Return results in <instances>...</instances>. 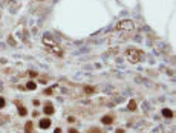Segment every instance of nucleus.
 I'll use <instances>...</instances> for the list:
<instances>
[{
    "instance_id": "obj_1",
    "label": "nucleus",
    "mask_w": 176,
    "mask_h": 133,
    "mask_svg": "<svg viewBox=\"0 0 176 133\" xmlns=\"http://www.w3.org/2000/svg\"><path fill=\"white\" fill-rule=\"evenodd\" d=\"M43 44L46 46V49H48L49 52L55 54L57 57H63V49L58 46L57 40L52 37L51 34H45V35H43Z\"/></svg>"
},
{
    "instance_id": "obj_2",
    "label": "nucleus",
    "mask_w": 176,
    "mask_h": 133,
    "mask_svg": "<svg viewBox=\"0 0 176 133\" xmlns=\"http://www.w3.org/2000/svg\"><path fill=\"white\" fill-rule=\"evenodd\" d=\"M143 57H144V52L139 51V49H136V48H129V49L126 51V58L130 61L132 64L139 63V61L143 60Z\"/></svg>"
},
{
    "instance_id": "obj_3",
    "label": "nucleus",
    "mask_w": 176,
    "mask_h": 133,
    "mask_svg": "<svg viewBox=\"0 0 176 133\" xmlns=\"http://www.w3.org/2000/svg\"><path fill=\"white\" fill-rule=\"evenodd\" d=\"M135 29V23L132 20H121L117 25V31L118 32H126V34H132Z\"/></svg>"
},
{
    "instance_id": "obj_4",
    "label": "nucleus",
    "mask_w": 176,
    "mask_h": 133,
    "mask_svg": "<svg viewBox=\"0 0 176 133\" xmlns=\"http://www.w3.org/2000/svg\"><path fill=\"white\" fill-rule=\"evenodd\" d=\"M38 126H40V129H48V127L51 126V119H49V118L41 119V121L38 122Z\"/></svg>"
},
{
    "instance_id": "obj_5",
    "label": "nucleus",
    "mask_w": 176,
    "mask_h": 133,
    "mask_svg": "<svg viewBox=\"0 0 176 133\" xmlns=\"http://www.w3.org/2000/svg\"><path fill=\"white\" fill-rule=\"evenodd\" d=\"M54 113V106H52V103H46L45 106V115H52Z\"/></svg>"
},
{
    "instance_id": "obj_6",
    "label": "nucleus",
    "mask_w": 176,
    "mask_h": 133,
    "mask_svg": "<svg viewBox=\"0 0 176 133\" xmlns=\"http://www.w3.org/2000/svg\"><path fill=\"white\" fill-rule=\"evenodd\" d=\"M15 106H17V107H19V113L22 115V116H25V115H26V109H25L23 106L20 104V101H15Z\"/></svg>"
},
{
    "instance_id": "obj_7",
    "label": "nucleus",
    "mask_w": 176,
    "mask_h": 133,
    "mask_svg": "<svg viewBox=\"0 0 176 133\" xmlns=\"http://www.w3.org/2000/svg\"><path fill=\"white\" fill-rule=\"evenodd\" d=\"M162 115L165 118H173V112L169 110V109H162Z\"/></svg>"
},
{
    "instance_id": "obj_8",
    "label": "nucleus",
    "mask_w": 176,
    "mask_h": 133,
    "mask_svg": "<svg viewBox=\"0 0 176 133\" xmlns=\"http://www.w3.org/2000/svg\"><path fill=\"white\" fill-rule=\"evenodd\" d=\"M26 89H29V90H35V89H37V84H35L34 81H28V83H26Z\"/></svg>"
},
{
    "instance_id": "obj_9",
    "label": "nucleus",
    "mask_w": 176,
    "mask_h": 133,
    "mask_svg": "<svg viewBox=\"0 0 176 133\" xmlns=\"http://www.w3.org/2000/svg\"><path fill=\"white\" fill-rule=\"evenodd\" d=\"M112 121H113L112 116H103V118H101V122H103V124H110Z\"/></svg>"
},
{
    "instance_id": "obj_10",
    "label": "nucleus",
    "mask_w": 176,
    "mask_h": 133,
    "mask_svg": "<svg viewBox=\"0 0 176 133\" xmlns=\"http://www.w3.org/2000/svg\"><path fill=\"white\" fill-rule=\"evenodd\" d=\"M26 133H32V122L31 121L26 122Z\"/></svg>"
},
{
    "instance_id": "obj_11",
    "label": "nucleus",
    "mask_w": 176,
    "mask_h": 133,
    "mask_svg": "<svg viewBox=\"0 0 176 133\" xmlns=\"http://www.w3.org/2000/svg\"><path fill=\"white\" fill-rule=\"evenodd\" d=\"M84 90H86V93H87V95H90V93H93V92H95V89H93V87H90V86H86V87H84Z\"/></svg>"
},
{
    "instance_id": "obj_12",
    "label": "nucleus",
    "mask_w": 176,
    "mask_h": 133,
    "mask_svg": "<svg viewBox=\"0 0 176 133\" xmlns=\"http://www.w3.org/2000/svg\"><path fill=\"white\" fill-rule=\"evenodd\" d=\"M136 109V103L135 101H130L129 103V110H135Z\"/></svg>"
},
{
    "instance_id": "obj_13",
    "label": "nucleus",
    "mask_w": 176,
    "mask_h": 133,
    "mask_svg": "<svg viewBox=\"0 0 176 133\" xmlns=\"http://www.w3.org/2000/svg\"><path fill=\"white\" fill-rule=\"evenodd\" d=\"M52 92H54V87H51V89H46V90H45V93H46V95H51Z\"/></svg>"
},
{
    "instance_id": "obj_14",
    "label": "nucleus",
    "mask_w": 176,
    "mask_h": 133,
    "mask_svg": "<svg viewBox=\"0 0 176 133\" xmlns=\"http://www.w3.org/2000/svg\"><path fill=\"white\" fill-rule=\"evenodd\" d=\"M3 107H5V100L0 96V109H3Z\"/></svg>"
},
{
    "instance_id": "obj_15",
    "label": "nucleus",
    "mask_w": 176,
    "mask_h": 133,
    "mask_svg": "<svg viewBox=\"0 0 176 133\" xmlns=\"http://www.w3.org/2000/svg\"><path fill=\"white\" fill-rule=\"evenodd\" d=\"M89 133H100V130H98V129H90Z\"/></svg>"
},
{
    "instance_id": "obj_16",
    "label": "nucleus",
    "mask_w": 176,
    "mask_h": 133,
    "mask_svg": "<svg viewBox=\"0 0 176 133\" xmlns=\"http://www.w3.org/2000/svg\"><path fill=\"white\" fill-rule=\"evenodd\" d=\"M69 133H78V130H75V129H69Z\"/></svg>"
},
{
    "instance_id": "obj_17",
    "label": "nucleus",
    "mask_w": 176,
    "mask_h": 133,
    "mask_svg": "<svg viewBox=\"0 0 176 133\" xmlns=\"http://www.w3.org/2000/svg\"><path fill=\"white\" fill-rule=\"evenodd\" d=\"M117 133H124V130H122V129H118V130H117Z\"/></svg>"
},
{
    "instance_id": "obj_18",
    "label": "nucleus",
    "mask_w": 176,
    "mask_h": 133,
    "mask_svg": "<svg viewBox=\"0 0 176 133\" xmlns=\"http://www.w3.org/2000/svg\"><path fill=\"white\" fill-rule=\"evenodd\" d=\"M55 133H61V129H55Z\"/></svg>"
},
{
    "instance_id": "obj_19",
    "label": "nucleus",
    "mask_w": 176,
    "mask_h": 133,
    "mask_svg": "<svg viewBox=\"0 0 176 133\" xmlns=\"http://www.w3.org/2000/svg\"><path fill=\"white\" fill-rule=\"evenodd\" d=\"M38 2H41V0H38Z\"/></svg>"
}]
</instances>
